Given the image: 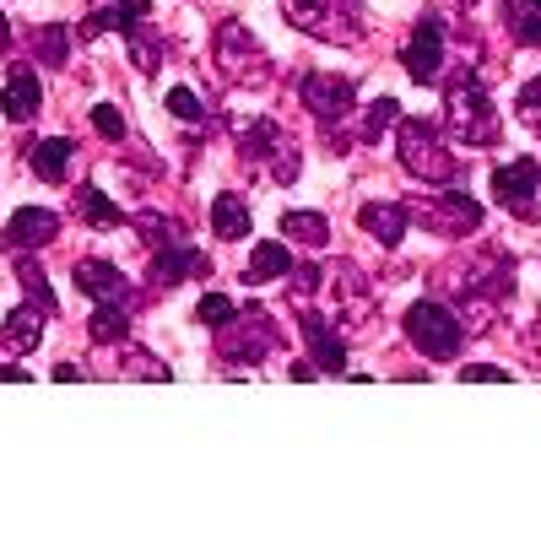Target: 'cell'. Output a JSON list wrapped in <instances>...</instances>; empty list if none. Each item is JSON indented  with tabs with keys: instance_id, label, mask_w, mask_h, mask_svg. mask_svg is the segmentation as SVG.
<instances>
[{
	"instance_id": "obj_1",
	"label": "cell",
	"mask_w": 541,
	"mask_h": 557,
	"mask_svg": "<svg viewBox=\"0 0 541 557\" xmlns=\"http://www.w3.org/2000/svg\"><path fill=\"white\" fill-rule=\"evenodd\" d=\"M444 103H450V125L466 147H482V141L498 136V114H493V103H487V92L471 71H460L455 82L444 87Z\"/></svg>"
},
{
	"instance_id": "obj_2",
	"label": "cell",
	"mask_w": 541,
	"mask_h": 557,
	"mask_svg": "<svg viewBox=\"0 0 541 557\" xmlns=\"http://www.w3.org/2000/svg\"><path fill=\"white\" fill-rule=\"evenodd\" d=\"M406 330H412L422 357H455L460 341L471 336V330H460V320L450 309H439V303H412V309H406Z\"/></svg>"
},
{
	"instance_id": "obj_3",
	"label": "cell",
	"mask_w": 541,
	"mask_h": 557,
	"mask_svg": "<svg viewBox=\"0 0 541 557\" xmlns=\"http://www.w3.org/2000/svg\"><path fill=\"white\" fill-rule=\"evenodd\" d=\"M401 157H406V168L422 174V179H455V157L439 147L433 125H422V119H406L401 125Z\"/></svg>"
},
{
	"instance_id": "obj_4",
	"label": "cell",
	"mask_w": 541,
	"mask_h": 557,
	"mask_svg": "<svg viewBox=\"0 0 541 557\" xmlns=\"http://www.w3.org/2000/svg\"><path fill=\"white\" fill-rule=\"evenodd\" d=\"M536 179H541V168L531 163V157H514L509 168H498V174H493L498 206H509L514 217L531 222V217H536Z\"/></svg>"
},
{
	"instance_id": "obj_5",
	"label": "cell",
	"mask_w": 541,
	"mask_h": 557,
	"mask_svg": "<svg viewBox=\"0 0 541 557\" xmlns=\"http://www.w3.org/2000/svg\"><path fill=\"white\" fill-rule=\"evenodd\" d=\"M401 65L412 82H439V65H444V28L439 22H422V28L412 33V44L401 49Z\"/></svg>"
},
{
	"instance_id": "obj_6",
	"label": "cell",
	"mask_w": 541,
	"mask_h": 557,
	"mask_svg": "<svg viewBox=\"0 0 541 557\" xmlns=\"http://www.w3.org/2000/svg\"><path fill=\"white\" fill-rule=\"evenodd\" d=\"M147 11H152V0H92V11H87V22H82V38H98V33H109V28L130 33Z\"/></svg>"
},
{
	"instance_id": "obj_7",
	"label": "cell",
	"mask_w": 541,
	"mask_h": 557,
	"mask_svg": "<svg viewBox=\"0 0 541 557\" xmlns=\"http://www.w3.org/2000/svg\"><path fill=\"white\" fill-rule=\"evenodd\" d=\"M352 103V82H341V76H303V109L320 114V119H341Z\"/></svg>"
},
{
	"instance_id": "obj_8",
	"label": "cell",
	"mask_w": 541,
	"mask_h": 557,
	"mask_svg": "<svg viewBox=\"0 0 541 557\" xmlns=\"http://www.w3.org/2000/svg\"><path fill=\"white\" fill-rule=\"evenodd\" d=\"M71 282L82 287L87 298H98V303H120L125 298V276L114 271V265H103V260H82L71 271Z\"/></svg>"
},
{
	"instance_id": "obj_9",
	"label": "cell",
	"mask_w": 541,
	"mask_h": 557,
	"mask_svg": "<svg viewBox=\"0 0 541 557\" xmlns=\"http://www.w3.org/2000/svg\"><path fill=\"white\" fill-rule=\"evenodd\" d=\"M60 233V217L55 211H44V206H22L17 217H11V228H6V238L17 249H28V244H49V238Z\"/></svg>"
},
{
	"instance_id": "obj_10",
	"label": "cell",
	"mask_w": 541,
	"mask_h": 557,
	"mask_svg": "<svg viewBox=\"0 0 541 557\" xmlns=\"http://www.w3.org/2000/svg\"><path fill=\"white\" fill-rule=\"evenodd\" d=\"M201 276L206 271V255H201V249H190V244H163V255H157L152 260V282L157 287H174L179 282V276Z\"/></svg>"
},
{
	"instance_id": "obj_11",
	"label": "cell",
	"mask_w": 541,
	"mask_h": 557,
	"mask_svg": "<svg viewBox=\"0 0 541 557\" xmlns=\"http://www.w3.org/2000/svg\"><path fill=\"white\" fill-rule=\"evenodd\" d=\"M287 271H293V249L287 244H255V255H249V265H244V282L260 287V282L287 276Z\"/></svg>"
},
{
	"instance_id": "obj_12",
	"label": "cell",
	"mask_w": 541,
	"mask_h": 557,
	"mask_svg": "<svg viewBox=\"0 0 541 557\" xmlns=\"http://www.w3.org/2000/svg\"><path fill=\"white\" fill-rule=\"evenodd\" d=\"M38 103H44V87H38L33 71H17L6 87V98H0V109H6V119H33Z\"/></svg>"
},
{
	"instance_id": "obj_13",
	"label": "cell",
	"mask_w": 541,
	"mask_h": 557,
	"mask_svg": "<svg viewBox=\"0 0 541 557\" xmlns=\"http://www.w3.org/2000/svg\"><path fill=\"white\" fill-rule=\"evenodd\" d=\"M65 157H71V141L49 136V141H38V147L28 152V163H33V174L44 179V184H60L65 179Z\"/></svg>"
},
{
	"instance_id": "obj_14",
	"label": "cell",
	"mask_w": 541,
	"mask_h": 557,
	"mask_svg": "<svg viewBox=\"0 0 541 557\" xmlns=\"http://www.w3.org/2000/svg\"><path fill=\"white\" fill-rule=\"evenodd\" d=\"M303 341L314 347V363H320L325 374H341V368H347V352H341V341H336L320 320H303Z\"/></svg>"
},
{
	"instance_id": "obj_15",
	"label": "cell",
	"mask_w": 541,
	"mask_h": 557,
	"mask_svg": "<svg viewBox=\"0 0 541 557\" xmlns=\"http://www.w3.org/2000/svg\"><path fill=\"white\" fill-rule=\"evenodd\" d=\"M38 325H44V309H17V314H6V336H0V341H6V347L11 352H33L38 347V341H44V330H38Z\"/></svg>"
},
{
	"instance_id": "obj_16",
	"label": "cell",
	"mask_w": 541,
	"mask_h": 557,
	"mask_svg": "<svg viewBox=\"0 0 541 557\" xmlns=\"http://www.w3.org/2000/svg\"><path fill=\"white\" fill-rule=\"evenodd\" d=\"M439 211H444V217H433V222H439L444 233H466V228H477V222H482L477 201H471V195H460V190H455V195H444Z\"/></svg>"
},
{
	"instance_id": "obj_17",
	"label": "cell",
	"mask_w": 541,
	"mask_h": 557,
	"mask_svg": "<svg viewBox=\"0 0 541 557\" xmlns=\"http://www.w3.org/2000/svg\"><path fill=\"white\" fill-rule=\"evenodd\" d=\"M363 228L379 238V244H401L406 233V211L401 206H363Z\"/></svg>"
},
{
	"instance_id": "obj_18",
	"label": "cell",
	"mask_w": 541,
	"mask_h": 557,
	"mask_svg": "<svg viewBox=\"0 0 541 557\" xmlns=\"http://www.w3.org/2000/svg\"><path fill=\"white\" fill-rule=\"evenodd\" d=\"M287 17H293V28H309V33H336L331 28V6L336 0H282Z\"/></svg>"
},
{
	"instance_id": "obj_19",
	"label": "cell",
	"mask_w": 541,
	"mask_h": 557,
	"mask_svg": "<svg viewBox=\"0 0 541 557\" xmlns=\"http://www.w3.org/2000/svg\"><path fill=\"white\" fill-rule=\"evenodd\" d=\"M282 233L298 238V244H309V249H320L325 238H331V228H325L320 211H287V217H282Z\"/></svg>"
},
{
	"instance_id": "obj_20",
	"label": "cell",
	"mask_w": 541,
	"mask_h": 557,
	"mask_svg": "<svg viewBox=\"0 0 541 557\" xmlns=\"http://www.w3.org/2000/svg\"><path fill=\"white\" fill-rule=\"evenodd\" d=\"M504 22L525 44H541V0H504Z\"/></svg>"
},
{
	"instance_id": "obj_21",
	"label": "cell",
	"mask_w": 541,
	"mask_h": 557,
	"mask_svg": "<svg viewBox=\"0 0 541 557\" xmlns=\"http://www.w3.org/2000/svg\"><path fill=\"white\" fill-rule=\"evenodd\" d=\"M211 228H217V238H244L249 233V206L233 201V195H222V201L211 206Z\"/></svg>"
},
{
	"instance_id": "obj_22",
	"label": "cell",
	"mask_w": 541,
	"mask_h": 557,
	"mask_svg": "<svg viewBox=\"0 0 541 557\" xmlns=\"http://www.w3.org/2000/svg\"><path fill=\"white\" fill-rule=\"evenodd\" d=\"M76 206H82V217L98 222V228H120V206H114L103 190H92V184H82V190H76Z\"/></svg>"
},
{
	"instance_id": "obj_23",
	"label": "cell",
	"mask_w": 541,
	"mask_h": 557,
	"mask_svg": "<svg viewBox=\"0 0 541 557\" xmlns=\"http://www.w3.org/2000/svg\"><path fill=\"white\" fill-rule=\"evenodd\" d=\"M33 49H38V60H44V65H65V55H71V28H55V22L38 28Z\"/></svg>"
},
{
	"instance_id": "obj_24",
	"label": "cell",
	"mask_w": 541,
	"mask_h": 557,
	"mask_svg": "<svg viewBox=\"0 0 541 557\" xmlns=\"http://www.w3.org/2000/svg\"><path fill=\"white\" fill-rule=\"evenodd\" d=\"M125 330H130V320H125L120 303H103V309L92 314V341H120Z\"/></svg>"
},
{
	"instance_id": "obj_25",
	"label": "cell",
	"mask_w": 541,
	"mask_h": 557,
	"mask_svg": "<svg viewBox=\"0 0 541 557\" xmlns=\"http://www.w3.org/2000/svg\"><path fill=\"white\" fill-rule=\"evenodd\" d=\"M395 114H401V109H395V98L368 103V114H363V136H368V141H379V136H385V130L395 125Z\"/></svg>"
},
{
	"instance_id": "obj_26",
	"label": "cell",
	"mask_w": 541,
	"mask_h": 557,
	"mask_svg": "<svg viewBox=\"0 0 541 557\" xmlns=\"http://www.w3.org/2000/svg\"><path fill=\"white\" fill-rule=\"evenodd\" d=\"M17 276H22V282H28V293L38 298V309H44V314H55V298H49V282H44V271H38V265H28V260H17Z\"/></svg>"
},
{
	"instance_id": "obj_27",
	"label": "cell",
	"mask_w": 541,
	"mask_h": 557,
	"mask_svg": "<svg viewBox=\"0 0 541 557\" xmlns=\"http://www.w3.org/2000/svg\"><path fill=\"white\" fill-rule=\"evenodd\" d=\"M92 125H98L103 141H120L125 136V114L114 109V103H98V109H92Z\"/></svg>"
},
{
	"instance_id": "obj_28",
	"label": "cell",
	"mask_w": 541,
	"mask_h": 557,
	"mask_svg": "<svg viewBox=\"0 0 541 557\" xmlns=\"http://www.w3.org/2000/svg\"><path fill=\"white\" fill-rule=\"evenodd\" d=\"M201 320H206V325H228V320H233V298L206 293V298H201Z\"/></svg>"
},
{
	"instance_id": "obj_29",
	"label": "cell",
	"mask_w": 541,
	"mask_h": 557,
	"mask_svg": "<svg viewBox=\"0 0 541 557\" xmlns=\"http://www.w3.org/2000/svg\"><path fill=\"white\" fill-rule=\"evenodd\" d=\"M168 109H174L179 119H201V98H195L190 87H174L168 92Z\"/></svg>"
},
{
	"instance_id": "obj_30",
	"label": "cell",
	"mask_w": 541,
	"mask_h": 557,
	"mask_svg": "<svg viewBox=\"0 0 541 557\" xmlns=\"http://www.w3.org/2000/svg\"><path fill=\"white\" fill-rule=\"evenodd\" d=\"M520 114H525V119H531V125L541 130V82H531V87L520 92Z\"/></svg>"
},
{
	"instance_id": "obj_31",
	"label": "cell",
	"mask_w": 541,
	"mask_h": 557,
	"mask_svg": "<svg viewBox=\"0 0 541 557\" xmlns=\"http://www.w3.org/2000/svg\"><path fill=\"white\" fill-rule=\"evenodd\" d=\"M460 379H477V384H493V379H509V374H504V368H493V363H471V368H466V374H460Z\"/></svg>"
},
{
	"instance_id": "obj_32",
	"label": "cell",
	"mask_w": 541,
	"mask_h": 557,
	"mask_svg": "<svg viewBox=\"0 0 541 557\" xmlns=\"http://www.w3.org/2000/svg\"><path fill=\"white\" fill-rule=\"evenodd\" d=\"M17 379H28L22 368H0V384H17Z\"/></svg>"
},
{
	"instance_id": "obj_33",
	"label": "cell",
	"mask_w": 541,
	"mask_h": 557,
	"mask_svg": "<svg viewBox=\"0 0 541 557\" xmlns=\"http://www.w3.org/2000/svg\"><path fill=\"white\" fill-rule=\"evenodd\" d=\"M11 49V28H6V17H0V55Z\"/></svg>"
},
{
	"instance_id": "obj_34",
	"label": "cell",
	"mask_w": 541,
	"mask_h": 557,
	"mask_svg": "<svg viewBox=\"0 0 541 557\" xmlns=\"http://www.w3.org/2000/svg\"><path fill=\"white\" fill-rule=\"evenodd\" d=\"M471 6H477V0H471Z\"/></svg>"
}]
</instances>
